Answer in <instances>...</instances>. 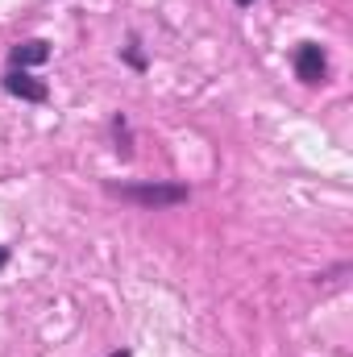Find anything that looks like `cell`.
<instances>
[{
  "label": "cell",
  "mask_w": 353,
  "mask_h": 357,
  "mask_svg": "<svg viewBox=\"0 0 353 357\" xmlns=\"http://www.w3.org/2000/svg\"><path fill=\"white\" fill-rule=\"evenodd\" d=\"M108 357H133V354L129 349H117V354H108Z\"/></svg>",
  "instance_id": "cell-7"
},
{
  "label": "cell",
  "mask_w": 353,
  "mask_h": 357,
  "mask_svg": "<svg viewBox=\"0 0 353 357\" xmlns=\"http://www.w3.org/2000/svg\"><path fill=\"white\" fill-rule=\"evenodd\" d=\"M0 84H4V91H8V96L29 100V104H46V96H50V88H46L42 79H33V75H29V71H21V67H13Z\"/></svg>",
  "instance_id": "cell-3"
},
{
  "label": "cell",
  "mask_w": 353,
  "mask_h": 357,
  "mask_svg": "<svg viewBox=\"0 0 353 357\" xmlns=\"http://www.w3.org/2000/svg\"><path fill=\"white\" fill-rule=\"evenodd\" d=\"M125 59H129V63H133V67H137V71H142V67H146V59H142V54H137V42H129V50H125Z\"/></svg>",
  "instance_id": "cell-5"
},
{
  "label": "cell",
  "mask_w": 353,
  "mask_h": 357,
  "mask_svg": "<svg viewBox=\"0 0 353 357\" xmlns=\"http://www.w3.org/2000/svg\"><path fill=\"white\" fill-rule=\"evenodd\" d=\"M50 59V42H42V38H29V42H21V46H13V67H38V63H46Z\"/></svg>",
  "instance_id": "cell-4"
},
{
  "label": "cell",
  "mask_w": 353,
  "mask_h": 357,
  "mask_svg": "<svg viewBox=\"0 0 353 357\" xmlns=\"http://www.w3.org/2000/svg\"><path fill=\"white\" fill-rule=\"evenodd\" d=\"M4 262H8V250H4V245H0V266H4Z\"/></svg>",
  "instance_id": "cell-6"
},
{
  "label": "cell",
  "mask_w": 353,
  "mask_h": 357,
  "mask_svg": "<svg viewBox=\"0 0 353 357\" xmlns=\"http://www.w3.org/2000/svg\"><path fill=\"white\" fill-rule=\"evenodd\" d=\"M233 4H241V8H250V4H254V0H233Z\"/></svg>",
  "instance_id": "cell-8"
},
{
  "label": "cell",
  "mask_w": 353,
  "mask_h": 357,
  "mask_svg": "<svg viewBox=\"0 0 353 357\" xmlns=\"http://www.w3.org/2000/svg\"><path fill=\"white\" fill-rule=\"evenodd\" d=\"M295 75H299L303 84H324V79H329V59H324V50H320L316 42H303V46L295 50Z\"/></svg>",
  "instance_id": "cell-2"
},
{
  "label": "cell",
  "mask_w": 353,
  "mask_h": 357,
  "mask_svg": "<svg viewBox=\"0 0 353 357\" xmlns=\"http://www.w3.org/2000/svg\"><path fill=\"white\" fill-rule=\"evenodd\" d=\"M108 191L129 204H142V208H175L187 199L183 183H108Z\"/></svg>",
  "instance_id": "cell-1"
}]
</instances>
